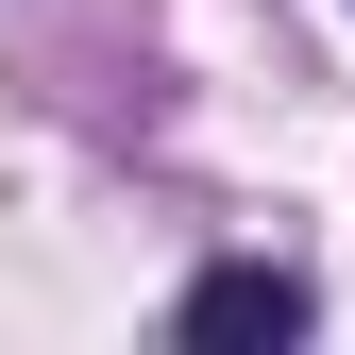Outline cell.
Here are the masks:
<instances>
[{"mask_svg":"<svg viewBox=\"0 0 355 355\" xmlns=\"http://www.w3.org/2000/svg\"><path fill=\"white\" fill-rule=\"evenodd\" d=\"M187 338H203V355H237V338H304V271H254V254H237V271H203V288H187Z\"/></svg>","mask_w":355,"mask_h":355,"instance_id":"6da1fadb","label":"cell"}]
</instances>
